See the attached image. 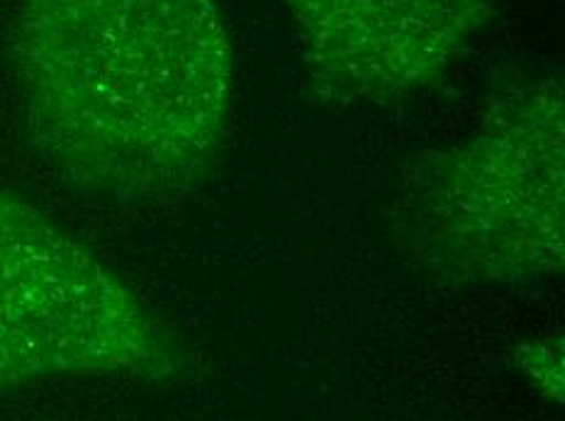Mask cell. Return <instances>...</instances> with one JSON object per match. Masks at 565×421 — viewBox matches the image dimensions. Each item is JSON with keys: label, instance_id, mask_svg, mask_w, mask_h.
Segmentation results:
<instances>
[{"label": "cell", "instance_id": "cell-5", "mask_svg": "<svg viewBox=\"0 0 565 421\" xmlns=\"http://www.w3.org/2000/svg\"><path fill=\"white\" fill-rule=\"evenodd\" d=\"M514 360L529 378H532L541 395L553 402H563V338L548 336L541 342L524 344L514 350Z\"/></svg>", "mask_w": 565, "mask_h": 421}, {"label": "cell", "instance_id": "cell-1", "mask_svg": "<svg viewBox=\"0 0 565 421\" xmlns=\"http://www.w3.org/2000/svg\"><path fill=\"white\" fill-rule=\"evenodd\" d=\"M10 56L30 142L76 188L179 197L220 161L234 52L217 0H15Z\"/></svg>", "mask_w": 565, "mask_h": 421}, {"label": "cell", "instance_id": "cell-4", "mask_svg": "<svg viewBox=\"0 0 565 421\" xmlns=\"http://www.w3.org/2000/svg\"><path fill=\"white\" fill-rule=\"evenodd\" d=\"M315 93L391 105L449 72L494 18L492 0H286Z\"/></svg>", "mask_w": 565, "mask_h": 421}, {"label": "cell", "instance_id": "cell-3", "mask_svg": "<svg viewBox=\"0 0 565 421\" xmlns=\"http://www.w3.org/2000/svg\"><path fill=\"white\" fill-rule=\"evenodd\" d=\"M183 348L98 256L0 188V395L78 378L163 382Z\"/></svg>", "mask_w": 565, "mask_h": 421}, {"label": "cell", "instance_id": "cell-2", "mask_svg": "<svg viewBox=\"0 0 565 421\" xmlns=\"http://www.w3.org/2000/svg\"><path fill=\"white\" fill-rule=\"evenodd\" d=\"M563 139L561 80L500 74L473 137L405 166L393 222L407 251L456 288H520L558 276Z\"/></svg>", "mask_w": 565, "mask_h": 421}]
</instances>
